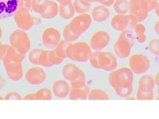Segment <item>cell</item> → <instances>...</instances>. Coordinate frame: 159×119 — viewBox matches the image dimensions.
<instances>
[{
	"label": "cell",
	"instance_id": "d4e9b609",
	"mask_svg": "<svg viewBox=\"0 0 159 119\" xmlns=\"http://www.w3.org/2000/svg\"><path fill=\"white\" fill-rule=\"evenodd\" d=\"M57 1L61 4H66L70 3L71 0H57Z\"/></svg>",
	"mask_w": 159,
	"mask_h": 119
},
{
	"label": "cell",
	"instance_id": "30bf717a",
	"mask_svg": "<svg viewBox=\"0 0 159 119\" xmlns=\"http://www.w3.org/2000/svg\"><path fill=\"white\" fill-rule=\"evenodd\" d=\"M131 11L139 18H144L147 15V12L142 8L140 0H132L130 3Z\"/></svg>",
	"mask_w": 159,
	"mask_h": 119
},
{
	"label": "cell",
	"instance_id": "6da1fadb",
	"mask_svg": "<svg viewBox=\"0 0 159 119\" xmlns=\"http://www.w3.org/2000/svg\"><path fill=\"white\" fill-rule=\"evenodd\" d=\"M14 16L15 21L19 27L24 29H29L32 26L34 20L29 12V9L25 7L19 5V7L14 13Z\"/></svg>",
	"mask_w": 159,
	"mask_h": 119
},
{
	"label": "cell",
	"instance_id": "e0dca14e",
	"mask_svg": "<svg viewBox=\"0 0 159 119\" xmlns=\"http://www.w3.org/2000/svg\"><path fill=\"white\" fill-rule=\"evenodd\" d=\"M67 47V43H66L65 41H61V42L59 44V45L57 48V54L61 57H65V49Z\"/></svg>",
	"mask_w": 159,
	"mask_h": 119
},
{
	"label": "cell",
	"instance_id": "3957f363",
	"mask_svg": "<svg viewBox=\"0 0 159 119\" xmlns=\"http://www.w3.org/2000/svg\"><path fill=\"white\" fill-rule=\"evenodd\" d=\"M11 42L12 45L20 50L26 52L30 47L29 40L27 35L21 31H16L11 36Z\"/></svg>",
	"mask_w": 159,
	"mask_h": 119
},
{
	"label": "cell",
	"instance_id": "7c38bea8",
	"mask_svg": "<svg viewBox=\"0 0 159 119\" xmlns=\"http://www.w3.org/2000/svg\"><path fill=\"white\" fill-rule=\"evenodd\" d=\"M93 15L95 19L97 20H103L108 17L109 11L106 7H97L93 10Z\"/></svg>",
	"mask_w": 159,
	"mask_h": 119
},
{
	"label": "cell",
	"instance_id": "277c9868",
	"mask_svg": "<svg viewBox=\"0 0 159 119\" xmlns=\"http://www.w3.org/2000/svg\"><path fill=\"white\" fill-rule=\"evenodd\" d=\"M58 12V6L56 2L52 0H43L40 4L38 12L43 17L50 19L55 17Z\"/></svg>",
	"mask_w": 159,
	"mask_h": 119
},
{
	"label": "cell",
	"instance_id": "9a60e30c",
	"mask_svg": "<svg viewBox=\"0 0 159 119\" xmlns=\"http://www.w3.org/2000/svg\"><path fill=\"white\" fill-rule=\"evenodd\" d=\"M36 99H51V93L49 89L47 88H43L40 91H38L37 93Z\"/></svg>",
	"mask_w": 159,
	"mask_h": 119
},
{
	"label": "cell",
	"instance_id": "83f0119b",
	"mask_svg": "<svg viewBox=\"0 0 159 119\" xmlns=\"http://www.w3.org/2000/svg\"><path fill=\"white\" fill-rule=\"evenodd\" d=\"M2 99H3V97H1V96H0V100H2Z\"/></svg>",
	"mask_w": 159,
	"mask_h": 119
},
{
	"label": "cell",
	"instance_id": "2e32d148",
	"mask_svg": "<svg viewBox=\"0 0 159 119\" xmlns=\"http://www.w3.org/2000/svg\"><path fill=\"white\" fill-rule=\"evenodd\" d=\"M140 3L142 8L147 12L148 9H153L156 5V0H140Z\"/></svg>",
	"mask_w": 159,
	"mask_h": 119
},
{
	"label": "cell",
	"instance_id": "8fae6325",
	"mask_svg": "<svg viewBox=\"0 0 159 119\" xmlns=\"http://www.w3.org/2000/svg\"><path fill=\"white\" fill-rule=\"evenodd\" d=\"M59 11H60V16L66 19H70L74 14V6L71 2L66 4H60L59 7Z\"/></svg>",
	"mask_w": 159,
	"mask_h": 119
},
{
	"label": "cell",
	"instance_id": "4fadbf2b",
	"mask_svg": "<svg viewBox=\"0 0 159 119\" xmlns=\"http://www.w3.org/2000/svg\"><path fill=\"white\" fill-rule=\"evenodd\" d=\"M74 8L77 12H84L90 7V4L86 0H74Z\"/></svg>",
	"mask_w": 159,
	"mask_h": 119
},
{
	"label": "cell",
	"instance_id": "ffe728a7",
	"mask_svg": "<svg viewBox=\"0 0 159 119\" xmlns=\"http://www.w3.org/2000/svg\"><path fill=\"white\" fill-rule=\"evenodd\" d=\"M48 60H49L50 64H56L60 63L61 61L60 58H59L57 55L55 53V52H50V55H48Z\"/></svg>",
	"mask_w": 159,
	"mask_h": 119
},
{
	"label": "cell",
	"instance_id": "5bb4252c",
	"mask_svg": "<svg viewBox=\"0 0 159 119\" xmlns=\"http://www.w3.org/2000/svg\"><path fill=\"white\" fill-rule=\"evenodd\" d=\"M114 7L117 12L125 13L128 11L129 4L127 0H117Z\"/></svg>",
	"mask_w": 159,
	"mask_h": 119
},
{
	"label": "cell",
	"instance_id": "5b68a950",
	"mask_svg": "<svg viewBox=\"0 0 159 119\" xmlns=\"http://www.w3.org/2000/svg\"><path fill=\"white\" fill-rule=\"evenodd\" d=\"M60 40V33L53 28H48L45 31L43 36V41L45 46L52 48L57 45Z\"/></svg>",
	"mask_w": 159,
	"mask_h": 119
},
{
	"label": "cell",
	"instance_id": "ac0fdd59",
	"mask_svg": "<svg viewBox=\"0 0 159 119\" xmlns=\"http://www.w3.org/2000/svg\"><path fill=\"white\" fill-rule=\"evenodd\" d=\"M40 52H42V50H39V49H35V50H33L31 53H30V61L33 63L38 64V60H39V57Z\"/></svg>",
	"mask_w": 159,
	"mask_h": 119
},
{
	"label": "cell",
	"instance_id": "d6986e66",
	"mask_svg": "<svg viewBox=\"0 0 159 119\" xmlns=\"http://www.w3.org/2000/svg\"><path fill=\"white\" fill-rule=\"evenodd\" d=\"M48 51H44L43 52V53L41 54V55L39 58V63H40L43 65H45V66H49L50 65V63L49 61L48 60Z\"/></svg>",
	"mask_w": 159,
	"mask_h": 119
},
{
	"label": "cell",
	"instance_id": "4316f807",
	"mask_svg": "<svg viewBox=\"0 0 159 119\" xmlns=\"http://www.w3.org/2000/svg\"><path fill=\"white\" fill-rule=\"evenodd\" d=\"M2 36V29H1V27H0V37H1Z\"/></svg>",
	"mask_w": 159,
	"mask_h": 119
},
{
	"label": "cell",
	"instance_id": "7a4b0ae2",
	"mask_svg": "<svg viewBox=\"0 0 159 119\" xmlns=\"http://www.w3.org/2000/svg\"><path fill=\"white\" fill-rule=\"evenodd\" d=\"M19 0H0V19L11 17L19 7Z\"/></svg>",
	"mask_w": 159,
	"mask_h": 119
},
{
	"label": "cell",
	"instance_id": "f1b7e54d",
	"mask_svg": "<svg viewBox=\"0 0 159 119\" xmlns=\"http://www.w3.org/2000/svg\"><path fill=\"white\" fill-rule=\"evenodd\" d=\"M0 45H1V40H0Z\"/></svg>",
	"mask_w": 159,
	"mask_h": 119
},
{
	"label": "cell",
	"instance_id": "9c48e42d",
	"mask_svg": "<svg viewBox=\"0 0 159 119\" xmlns=\"http://www.w3.org/2000/svg\"><path fill=\"white\" fill-rule=\"evenodd\" d=\"M7 69V73L9 77L14 80L19 79L21 76L22 69L20 64H14L10 63L5 66Z\"/></svg>",
	"mask_w": 159,
	"mask_h": 119
},
{
	"label": "cell",
	"instance_id": "603a6c76",
	"mask_svg": "<svg viewBox=\"0 0 159 119\" xmlns=\"http://www.w3.org/2000/svg\"><path fill=\"white\" fill-rule=\"evenodd\" d=\"M31 2L32 0H19V5L24 7L29 10L31 7Z\"/></svg>",
	"mask_w": 159,
	"mask_h": 119
},
{
	"label": "cell",
	"instance_id": "7402d4cb",
	"mask_svg": "<svg viewBox=\"0 0 159 119\" xmlns=\"http://www.w3.org/2000/svg\"><path fill=\"white\" fill-rule=\"evenodd\" d=\"M21 97L16 92H10L5 97V99H20Z\"/></svg>",
	"mask_w": 159,
	"mask_h": 119
},
{
	"label": "cell",
	"instance_id": "cb8c5ba5",
	"mask_svg": "<svg viewBox=\"0 0 159 119\" xmlns=\"http://www.w3.org/2000/svg\"><path fill=\"white\" fill-rule=\"evenodd\" d=\"M4 79L2 75H0V89H2V87L4 86Z\"/></svg>",
	"mask_w": 159,
	"mask_h": 119
},
{
	"label": "cell",
	"instance_id": "44dd1931",
	"mask_svg": "<svg viewBox=\"0 0 159 119\" xmlns=\"http://www.w3.org/2000/svg\"><path fill=\"white\" fill-rule=\"evenodd\" d=\"M9 46L7 45H0V59L3 60L4 56L7 55V50H8Z\"/></svg>",
	"mask_w": 159,
	"mask_h": 119
},
{
	"label": "cell",
	"instance_id": "ba28073f",
	"mask_svg": "<svg viewBox=\"0 0 159 119\" xmlns=\"http://www.w3.org/2000/svg\"><path fill=\"white\" fill-rule=\"evenodd\" d=\"M53 91L56 96L59 97H64L67 95L69 92V85L65 81L59 80L56 82L53 86Z\"/></svg>",
	"mask_w": 159,
	"mask_h": 119
},
{
	"label": "cell",
	"instance_id": "52a82bcc",
	"mask_svg": "<svg viewBox=\"0 0 159 119\" xmlns=\"http://www.w3.org/2000/svg\"><path fill=\"white\" fill-rule=\"evenodd\" d=\"M90 21V17L88 14H81L76 17L71 21L70 27L73 31L78 32L84 29L86 25L89 24Z\"/></svg>",
	"mask_w": 159,
	"mask_h": 119
},
{
	"label": "cell",
	"instance_id": "8992f818",
	"mask_svg": "<svg viewBox=\"0 0 159 119\" xmlns=\"http://www.w3.org/2000/svg\"><path fill=\"white\" fill-rule=\"evenodd\" d=\"M45 78L44 71L39 68H30L26 73V79L33 84H41Z\"/></svg>",
	"mask_w": 159,
	"mask_h": 119
},
{
	"label": "cell",
	"instance_id": "484cf974",
	"mask_svg": "<svg viewBox=\"0 0 159 119\" xmlns=\"http://www.w3.org/2000/svg\"><path fill=\"white\" fill-rule=\"evenodd\" d=\"M35 95L34 94H29V95H28V96H26V97H24V99H35Z\"/></svg>",
	"mask_w": 159,
	"mask_h": 119
}]
</instances>
